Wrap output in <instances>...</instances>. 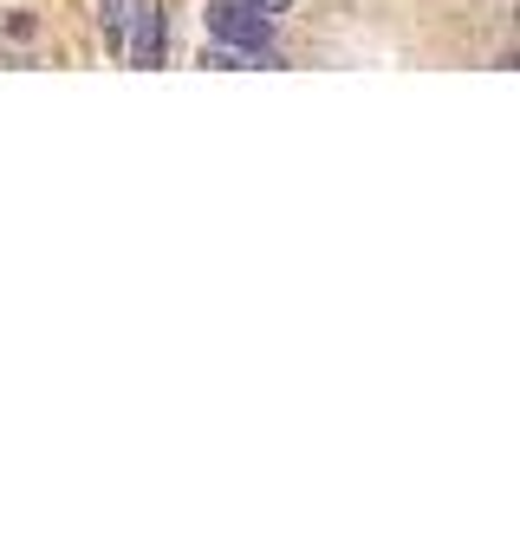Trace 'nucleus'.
Segmentation results:
<instances>
[{
    "label": "nucleus",
    "mask_w": 520,
    "mask_h": 560,
    "mask_svg": "<svg viewBox=\"0 0 520 560\" xmlns=\"http://www.w3.org/2000/svg\"><path fill=\"white\" fill-rule=\"evenodd\" d=\"M98 20H105V39H118V26H125V0H105Z\"/></svg>",
    "instance_id": "nucleus-4"
},
{
    "label": "nucleus",
    "mask_w": 520,
    "mask_h": 560,
    "mask_svg": "<svg viewBox=\"0 0 520 560\" xmlns=\"http://www.w3.org/2000/svg\"><path fill=\"white\" fill-rule=\"evenodd\" d=\"M248 7H260V13H286V0H248Z\"/></svg>",
    "instance_id": "nucleus-5"
},
{
    "label": "nucleus",
    "mask_w": 520,
    "mask_h": 560,
    "mask_svg": "<svg viewBox=\"0 0 520 560\" xmlns=\"http://www.w3.org/2000/svg\"><path fill=\"white\" fill-rule=\"evenodd\" d=\"M209 66H222V72H241V66H260V52H248V46H215V52H209Z\"/></svg>",
    "instance_id": "nucleus-3"
},
{
    "label": "nucleus",
    "mask_w": 520,
    "mask_h": 560,
    "mask_svg": "<svg viewBox=\"0 0 520 560\" xmlns=\"http://www.w3.org/2000/svg\"><path fill=\"white\" fill-rule=\"evenodd\" d=\"M163 46H169V20H163L156 0H143V7H137V39H130V66H156Z\"/></svg>",
    "instance_id": "nucleus-2"
},
{
    "label": "nucleus",
    "mask_w": 520,
    "mask_h": 560,
    "mask_svg": "<svg viewBox=\"0 0 520 560\" xmlns=\"http://www.w3.org/2000/svg\"><path fill=\"white\" fill-rule=\"evenodd\" d=\"M202 20H209V33H215L222 46H248V52L267 59V13H260V7H248V0H215Z\"/></svg>",
    "instance_id": "nucleus-1"
}]
</instances>
